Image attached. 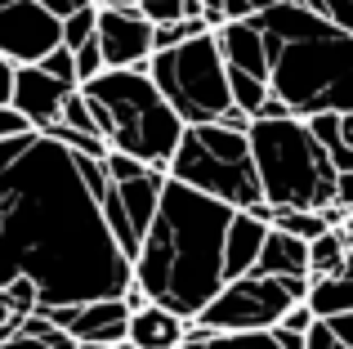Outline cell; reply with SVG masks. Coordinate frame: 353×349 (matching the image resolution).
I'll return each instance as SVG.
<instances>
[{
    "mask_svg": "<svg viewBox=\"0 0 353 349\" xmlns=\"http://www.w3.org/2000/svg\"><path fill=\"white\" fill-rule=\"evenodd\" d=\"M50 14H59V18H68V14H77L81 5H94V0H41Z\"/></svg>",
    "mask_w": 353,
    "mask_h": 349,
    "instance_id": "e575fe53",
    "label": "cell"
},
{
    "mask_svg": "<svg viewBox=\"0 0 353 349\" xmlns=\"http://www.w3.org/2000/svg\"><path fill=\"white\" fill-rule=\"evenodd\" d=\"M103 166H108V188H103V197H99V206H103L108 228L117 233L121 251L134 264V251H139V242H143L148 224H152L157 206H161V188H165V179H170V170L148 166V161L130 157V152H117V148H108Z\"/></svg>",
    "mask_w": 353,
    "mask_h": 349,
    "instance_id": "ba28073f",
    "label": "cell"
},
{
    "mask_svg": "<svg viewBox=\"0 0 353 349\" xmlns=\"http://www.w3.org/2000/svg\"><path fill=\"white\" fill-rule=\"evenodd\" d=\"M291 305L295 296L286 291L282 278L250 269L241 278H228L192 323L206 327V332H273Z\"/></svg>",
    "mask_w": 353,
    "mask_h": 349,
    "instance_id": "9c48e42d",
    "label": "cell"
},
{
    "mask_svg": "<svg viewBox=\"0 0 353 349\" xmlns=\"http://www.w3.org/2000/svg\"><path fill=\"white\" fill-rule=\"evenodd\" d=\"M165 170L174 179L192 183V188L237 206V210H246L250 201L264 197L259 170H255V152H250V134L233 130L224 121L183 126V139H179V148H174Z\"/></svg>",
    "mask_w": 353,
    "mask_h": 349,
    "instance_id": "8992f818",
    "label": "cell"
},
{
    "mask_svg": "<svg viewBox=\"0 0 353 349\" xmlns=\"http://www.w3.org/2000/svg\"><path fill=\"white\" fill-rule=\"evenodd\" d=\"M14 68L18 63L0 54V103H9V94H14Z\"/></svg>",
    "mask_w": 353,
    "mask_h": 349,
    "instance_id": "836d02e7",
    "label": "cell"
},
{
    "mask_svg": "<svg viewBox=\"0 0 353 349\" xmlns=\"http://www.w3.org/2000/svg\"><path fill=\"white\" fill-rule=\"evenodd\" d=\"M179 349H282L273 332H206L192 323Z\"/></svg>",
    "mask_w": 353,
    "mask_h": 349,
    "instance_id": "ffe728a7",
    "label": "cell"
},
{
    "mask_svg": "<svg viewBox=\"0 0 353 349\" xmlns=\"http://www.w3.org/2000/svg\"><path fill=\"white\" fill-rule=\"evenodd\" d=\"M309 305H313V314H318V318L353 314V246H349L345 264H340L336 273H322V278H313Z\"/></svg>",
    "mask_w": 353,
    "mask_h": 349,
    "instance_id": "ac0fdd59",
    "label": "cell"
},
{
    "mask_svg": "<svg viewBox=\"0 0 353 349\" xmlns=\"http://www.w3.org/2000/svg\"><path fill=\"white\" fill-rule=\"evenodd\" d=\"M72 90H77V86L50 77L41 63H18V68H14V94H9V103H14L18 112L32 121V130H45V126L59 121L63 99H68Z\"/></svg>",
    "mask_w": 353,
    "mask_h": 349,
    "instance_id": "4fadbf2b",
    "label": "cell"
},
{
    "mask_svg": "<svg viewBox=\"0 0 353 349\" xmlns=\"http://www.w3.org/2000/svg\"><path fill=\"white\" fill-rule=\"evenodd\" d=\"M41 68L50 72V77L68 81V86H81V77H77V54H72L68 45H63V41H59V45H54V50L45 54V59H41Z\"/></svg>",
    "mask_w": 353,
    "mask_h": 349,
    "instance_id": "484cf974",
    "label": "cell"
},
{
    "mask_svg": "<svg viewBox=\"0 0 353 349\" xmlns=\"http://www.w3.org/2000/svg\"><path fill=\"white\" fill-rule=\"evenodd\" d=\"M94 32H99V5H81L77 14H68V18H63V45H68V50L85 45Z\"/></svg>",
    "mask_w": 353,
    "mask_h": 349,
    "instance_id": "d4e9b609",
    "label": "cell"
},
{
    "mask_svg": "<svg viewBox=\"0 0 353 349\" xmlns=\"http://www.w3.org/2000/svg\"><path fill=\"white\" fill-rule=\"evenodd\" d=\"M304 5H309L313 14L331 18L340 32H353V0H304Z\"/></svg>",
    "mask_w": 353,
    "mask_h": 349,
    "instance_id": "83f0119b",
    "label": "cell"
},
{
    "mask_svg": "<svg viewBox=\"0 0 353 349\" xmlns=\"http://www.w3.org/2000/svg\"><path fill=\"white\" fill-rule=\"evenodd\" d=\"M148 72L170 99V108L183 117V126L219 121L233 108V90H228V63L219 54L215 27L197 32L188 41L170 45V50H152Z\"/></svg>",
    "mask_w": 353,
    "mask_h": 349,
    "instance_id": "52a82bcc",
    "label": "cell"
},
{
    "mask_svg": "<svg viewBox=\"0 0 353 349\" xmlns=\"http://www.w3.org/2000/svg\"><path fill=\"white\" fill-rule=\"evenodd\" d=\"M331 327H336V332L353 345V314H336V318H331Z\"/></svg>",
    "mask_w": 353,
    "mask_h": 349,
    "instance_id": "8d00e7d4",
    "label": "cell"
},
{
    "mask_svg": "<svg viewBox=\"0 0 353 349\" xmlns=\"http://www.w3.org/2000/svg\"><path fill=\"white\" fill-rule=\"evenodd\" d=\"M264 237H268V224L255 219L250 210H233L228 219V233H224V273L228 278H241L259 264V251H264Z\"/></svg>",
    "mask_w": 353,
    "mask_h": 349,
    "instance_id": "2e32d148",
    "label": "cell"
},
{
    "mask_svg": "<svg viewBox=\"0 0 353 349\" xmlns=\"http://www.w3.org/2000/svg\"><path fill=\"white\" fill-rule=\"evenodd\" d=\"M286 112H291V108H286L277 94H268L264 103H259V112H255V117H286Z\"/></svg>",
    "mask_w": 353,
    "mask_h": 349,
    "instance_id": "d590c367",
    "label": "cell"
},
{
    "mask_svg": "<svg viewBox=\"0 0 353 349\" xmlns=\"http://www.w3.org/2000/svg\"><path fill=\"white\" fill-rule=\"evenodd\" d=\"M273 336H277V345H282V349H309V332H291V327L277 323Z\"/></svg>",
    "mask_w": 353,
    "mask_h": 349,
    "instance_id": "1f68e13d",
    "label": "cell"
},
{
    "mask_svg": "<svg viewBox=\"0 0 353 349\" xmlns=\"http://www.w3.org/2000/svg\"><path fill=\"white\" fill-rule=\"evenodd\" d=\"M99 45L108 68H148L152 59V23L139 14V5L99 9Z\"/></svg>",
    "mask_w": 353,
    "mask_h": 349,
    "instance_id": "7c38bea8",
    "label": "cell"
},
{
    "mask_svg": "<svg viewBox=\"0 0 353 349\" xmlns=\"http://www.w3.org/2000/svg\"><path fill=\"white\" fill-rule=\"evenodd\" d=\"M197 32H210V23H206L201 14L174 18V23H157V27H152V45H157V50H170V45L188 41V36H197Z\"/></svg>",
    "mask_w": 353,
    "mask_h": 349,
    "instance_id": "603a6c76",
    "label": "cell"
},
{
    "mask_svg": "<svg viewBox=\"0 0 353 349\" xmlns=\"http://www.w3.org/2000/svg\"><path fill=\"white\" fill-rule=\"evenodd\" d=\"M63 41V18L41 0H9L0 5V54L14 63H41Z\"/></svg>",
    "mask_w": 353,
    "mask_h": 349,
    "instance_id": "30bf717a",
    "label": "cell"
},
{
    "mask_svg": "<svg viewBox=\"0 0 353 349\" xmlns=\"http://www.w3.org/2000/svg\"><path fill=\"white\" fill-rule=\"evenodd\" d=\"M250 152H255L259 188L273 206L327 210L336 206V161L313 134L309 117H255L250 121Z\"/></svg>",
    "mask_w": 353,
    "mask_h": 349,
    "instance_id": "5b68a950",
    "label": "cell"
},
{
    "mask_svg": "<svg viewBox=\"0 0 353 349\" xmlns=\"http://www.w3.org/2000/svg\"><path fill=\"white\" fill-rule=\"evenodd\" d=\"M309 349H353V345L331 327V318H318V323L309 327Z\"/></svg>",
    "mask_w": 353,
    "mask_h": 349,
    "instance_id": "f1b7e54d",
    "label": "cell"
},
{
    "mask_svg": "<svg viewBox=\"0 0 353 349\" xmlns=\"http://www.w3.org/2000/svg\"><path fill=\"white\" fill-rule=\"evenodd\" d=\"M32 130V121H27L23 112H18L14 103H0V139H9V134H23Z\"/></svg>",
    "mask_w": 353,
    "mask_h": 349,
    "instance_id": "4dcf8cb0",
    "label": "cell"
},
{
    "mask_svg": "<svg viewBox=\"0 0 353 349\" xmlns=\"http://www.w3.org/2000/svg\"><path fill=\"white\" fill-rule=\"evenodd\" d=\"M255 23L268 36V90L295 117L353 112V32H340L304 0H277Z\"/></svg>",
    "mask_w": 353,
    "mask_h": 349,
    "instance_id": "3957f363",
    "label": "cell"
},
{
    "mask_svg": "<svg viewBox=\"0 0 353 349\" xmlns=\"http://www.w3.org/2000/svg\"><path fill=\"white\" fill-rule=\"evenodd\" d=\"M349 246L345 237H340V228H327V233H318L309 242V278H322V273H336L340 264H345Z\"/></svg>",
    "mask_w": 353,
    "mask_h": 349,
    "instance_id": "44dd1931",
    "label": "cell"
},
{
    "mask_svg": "<svg viewBox=\"0 0 353 349\" xmlns=\"http://www.w3.org/2000/svg\"><path fill=\"white\" fill-rule=\"evenodd\" d=\"M0 349H77V336L63 332L54 318H45L41 309L36 314H27L23 323H18V332H9Z\"/></svg>",
    "mask_w": 353,
    "mask_h": 349,
    "instance_id": "d6986e66",
    "label": "cell"
},
{
    "mask_svg": "<svg viewBox=\"0 0 353 349\" xmlns=\"http://www.w3.org/2000/svg\"><path fill=\"white\" fill-rule=\"evenodd\" d=\"M188 327L192 323L183 314L143 300L139 309H130V332H125V341L134 345V349H179L183 336H188Z\"/></svg>",
    "mask_w": 353,
    "mask_h": 349,
    "instance_id": "9a60e30c",
    "label": "cell"
},
{
    "mask_svg": "<svg viewBox=\"0 0 353 349\" xmlns=\"http://www.w3.org/2000/svg\"><path fill=\"white\" fill-rule=\"evenodd\" d=\"M63 126H72V130H85V134H99V121H94V108H90L85 90H72L68 99H63V112H59Z\"/></svg>",
    "mask_w": 353,
    "mask_h": 349,
    "instance_id": "cb8c5ba5",
    "label": "cell"
},
{
    "mask_svg": "<svg viewBox=\"0 0 353 349\" xmlns=\"http://www.w3.org/2000/svg\"><path fill=\"white\" fill-rule=\"evenodd\" d=\"M27 318V309H18V300L9 296V287H0V341L9 332H18V323Z\"/></svg>",
    "mask_w": 353,
    "mask_h": 349,
    "instance_id": "f546056e",
    "label": "cell"
},
{
    "mask_svg": "<svg viewBox=\"0 0 353 349\" xmlns=\"http://www.w3.org/2000/svg\"><path fill=\"white\" fill-rule=\"evenodd\" d=\"M228 90H233V103L250 112V121H255L259 103H264V99L273 94L264 77H250V72H241V68H228Z\"/></svg>",
    "mask_w": 353,
    "mask_h": 349,
    "instance_id": "7402d4cb",
    "label": "cell"
},
{
    "mask_svg": "<svg viewBox=\"0 0 353 349\" xmlns=\"http://www.w3.org/2000/svg\"><path fill=\"white\" fill-rule=\"evenodd\" d=\"M14 278L36 282V309L125 296L134 282L81 157L45 130L0 139V287Z\"/></svg>",
    "mask_w": 353,
    "mask_h": 349,
    "instance_id": "6da1fadb",
    "label": "cell"
},
{
    "mask_svg": "<svg viewBox=\"0 0 353 349\" xmlns=\"http://www.w3.org/2000/svg\"><path fill=\"white\" fill-rule=\"evenodd\" d=\"M340 134H345V143L353 148V112H340Z\"/></svg>",
    "mask_w": 353,
    "mask_h": 349,
    "instance_id": "74e56055",
    "label": "cell"
},
{
    "mask_svg": "<svg viewBox=\"0 0 353 349\" xmlns=\"http://www.w3.org/2000/svg\"><path fill=\"white\" fill-rule=\"evenodd\" d=\"M336 206L353 210V170H340L336 174Z\"/></svg>",
    "mask_w": 353,
    "mask_h": 349,
    "instance_id": "d6a6232c",
    "label": "cell"
},
{
    "mask_svg": "<svg viewBox=\"0 0 353 349\" xmlns=\"http://www.w3.org/2000/svg\"><path fill=\"white\" fill-rule=\"evenodd\" d=\"M103 349H134V345H130V341H125V345H103Z\"/></svg>",
    "mask_w": 353,
    "mask_h": 349,
    "instance_id": "60d3db41",
    "label": "cell"
},
{
    "mask_svg": "<svg viewBox=\"0 0 353 349\" xmlns=\"http://www.w3.org/2000/svg\"><path fill=\"white\" fill-rule=\"evenodd\" d=\"M81 90L94 108L99 134L108 139V148L130 152L161 170L170 166L183 139V117L170 108V99L161 94L148 68H103Z\"/></svg>",
    "mask_w": 353,
    "mask_h": 349,
    "instance_id": "277c9868",
    "label": "cell"
},
{
    "mask_svg": "<svg viewBox=\"0 0 353 349\" xmlns=\"http://www.w3.org/2000/svg\"><path fill=\"white\" fill-rule=\"evenodd\" d=\"M336 228H340V237H345V246H353V210H349V215H345V219H340V224H336Z\"/></svg>",
    "mask_w": 353,
    "mask_h": 349,
    "instance_id": "f35d334b",
    "label": "cell"
},
{
    "mask_svg": "<svg viewBox=\"0 0 353 349\" xmlns=\"http://www.w3.org/2000/svg\"><path fill=\"white\" fill-rule=\"evenodd\" d=\"M72 54H77V77H81V86H85L90 77H99V72L108 68V63H103V45H99V32L90 36L85 45H77Z\"/></svg>",
    "mask_w": 353,
    "mask_h": 349,
    "instance_id": "4316f807",
    "label": "cell"
},
{
    "mask_svg": "<svg viewBox=\"0 0 353 349\" xmlns=\"http://www.w3.org/2000/svg\"><path fill=\"white\" fill-rule=\"evenodd\" d=\"M99 9H125V5H134V0H94Z\"/></svg>",
    "mask_w": 353,
    "mask_h": 349,
    "instance_id": "ab89813d",
    "label": "cell"
},
{
    "mask_svg": "<svg viewBox=\"0 0 353 349\" xmlns=\"http://www.w3.org/2000/svg\"><path fill=\"white\" fill-rule=\"evenodd\" d=\"M233 210L237 206L170 174L161 188V206L134 251V287L152 305H165L192 323L228 282L224 233Z\"/></svg>",
    "mask_w": 353,
    "mask_h": 349,
    "instance_id": "7a4b0ae2",
    "label": "cell"
},
{
    "mask_svg": "<svg viewBox=\"0 0 353 349\" xmlns=\"http://www.w3.org/2000/svg\"><path fill=\"white\" fill-rule=\"evenodd\" d=\"M255 273H273V278H291V273H309V242L286 228H273L268 224V237H264V251H259V264Z\"/></svg>",
    "mask_w": 353,
    "mask_h": 349,
    "instance_id": "e0dca14e",
    "label": "cell"
},
{
    "mask_svg": "<svg viewBox=\"0 0 353 349\" xmlns=\"http://www.w3.org/2000/svg\"><path fill=\"white\" fill-rule=\"evenodd\" d=\"M41 314L54 318L63 332H72L77 341H90V345H125V332H130V300L125 296L54 305V309H41Z\"/></svg>",
    "mask_w": 353,
    "mask_h": 349,
    "instance_id": "8fae6325",
    "label": "cell"
},
{
    "mask_svg": "<svg viewBox=\"0 0 353 349\" xmlns=\"http://www.w3.org/2000/svg\"><path fill=\"white\" fill-rule=\"evenodd\" d=\"M215 41H219V54H224L228 68H241V72H250V77L268 81V36H264V27L255 23V14L219 23Z\"/></svg>",
    "mask_w": 353,
    "mask_h": 349,
    "instance_id": "5bb4252c",
    "label": "cell"
}]
</instances>
